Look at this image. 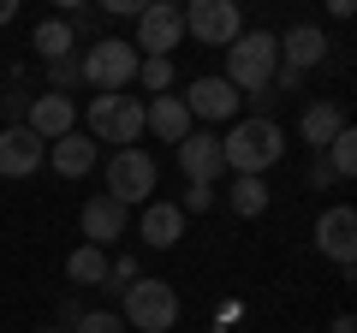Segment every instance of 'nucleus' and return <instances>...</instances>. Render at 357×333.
Wrapping results in <instances>:
<instances>
[{
    "label": "nucleus",
    "mask_w": 357,
    "mask_h": 333,
    "mask_svg": "<svg viewBox=\"0 0 357 333\" xmlns=\"http://www.w3.org/2000/svg\"><path fill=\"white\" fill-rule=\"evenodd\" d=\"M274 203V191H268V179H227V208L238 220H256L262 208Z\"/></svg>",
    "instance_id": "412c9836"
},
{
    "label": "nucleus",
    "mask_w": 357,
    "mask_h": 333,
    "mask_svg": "<svg viewBox=\"0 0 357 333\" xmlns=\"http://www.w3.org/2000/svg\"><path fill=\"white\" fill-rule=\"evenodd\" d=\"M42 161H48V143L30 125H0V179H36Z\"/></svg>",
    "instance_id": "9b49d317"
},
{
    "label": "nucleus",
    "mask_w": 357,
    "mask_h": 333,
    "mask_svg": "<svg viewBox=\"0 0 357 333\" xmlns=\"http://www.w3.org/2000/svg\"><path fill=\"white\" fill-rule=\"evenodd\" d=\"M48 90H54V95L84 90V65H77V54H66V60H54V65H48Z\"/></svg>",
    "instance_id": "393cba45"
},
{
    "label": "nucleus",
    "mask_w": 357,
    "mask_h": 333,
    "mask_svg": "<svg viewBox=\"0 0 357 333\" xmlns=\"http://www.w3.org/2000/svg\"><path fill=\"white\" fill-rule=\"evenodd\" d=\"M321 60H328V36H321V24H292L280 36V65H286V72L304 77L310 65H321Z\"/></svg>",
    "instance_id": "6ab92c4d"
},
{
    "label": "nucleus",
    "mask_w": 357,
    "mask_h": 333,
    "mask_svg": "<svg viewBox=\"0 0 357 333\" xmlns=\"http://www.w3.org/2000/svg\"><path fill=\"white\" fill-rule=\"evenodd\" d=\"M238 316H244V304H232V297H227V304H220V333H227V327H232Z\"/></svg>",
    "instance_id": "7c9ffc66"
},
{
    "label": "nucleus",
    "mask_w": 357,
    "mask_h": 333,
    "mask_svg": "<svg viewBox=\"0 0 357 333\" xmlns=\"http://www.w3.org/2000/svg\"><path fill=\"white\" fill-rule=\"evenodd\" d=\"M143 131H155V137L161 143H185L197 131V119L185 114V102H178V95H149V102H143Z\"/></svg>",
    "instance_id": "dca6fc26"
},
{
    "label": "nucleus",
    "mask_w": 357,
    "mask_h": 333,
    "mask_svg": "<svg viewBox=\"0 0 357 333\" xmlns=\"http://www.w3.org/2000/svg\"><path fill=\"white\" fill-rule=\"evenodd\" d=\"M178 208H185V220H191V215H208V208H215V185H185Z\"/></svg>",
    "instance_id": "cd10ccee"
},
{
    "label": "nucleus",
    "mask_w": 357,
    "mask_h": 333,
    "mask_svg": "<svg viewBox=\"0 0 357 333\" xmlns=\"http://www.w3.org/2000/svg\"><path fill=\"white\" fill-rule=\"evenodd\" d=\"M77 65H84V84L96 95H126L131 84H137V48L119 36H102V42H89L84 54H77Z\"/></svg>",
    "instance_id": "20e7f679"
},
{
    "label": "nucleus",
    "mask_w": 357,
    "mask_h": 333,
    "mask_svg": "<svg viewBox=\"0 0 357 333\" xmlns=\"http://www.w3.org/2000/svg\"><path fill=\"white\" fill-rule=\"evenodd\" d=\"M328 333H357V321H351V316H333V327H328Z\"/></svg>",
    "instance_id": "2f4dec72"
},
{
    "label": "nucleus",
    "mask_w": 357,
    "mask_h": 333,
    "mask_svg": "<svg viewBox=\"0 0 357 333\" xmlns=\"http://www.w3.org/2000/svg\"><path fill=\"white\" fill-rule=\"evenodd\" d=\"M77 226H84V244L107 250L114 238H126V226H131V208H119L107 191H96V196L84 203V215H77Z\"/></svg>",
    "instance_id": "f8f14e48"
},
{
    "label": "nucleus",
    "mask_w": 357,
    "mask_h": 333,
    "mask_svg": "<svg viewBox=\"0 0 357 333\" xmlns=\"http://www.w3.org/2000/svg\"><path fill=\"white\" fill-rule=\"evenodd\" d=\"M72 333H131V327L119 321V309H84L72 321Z\"/></svg>",
    "instance_id": "a878e982"
},
{
    "label": "nucleus",
    "mask_w": 357,
    "mask_h": 333,
    "mask_svg": "<svg viewBox=\"0 0 357 333\" xmlns=\"http://www.w3.org/2000/svg\"><path fill=\"white\" fill-rule=\"evenodd\" d=\"M321 161H328V173H333V185H345V179H351V173H357V131L345 125L340 137H333L328 149H321Z\"/></svg>",
    "instance_id": "5701e85b"
},
{
    "label": "nucleus",
    "mask_w": 357,
    "mask_h": 333,
    "mask_svg": "<svg viewBox=\"0 0 357 333\" xmlns=\"http://www.w3.org/2000/svg\"><path fill=\"white\" fill-rule=\"evenodd\" d=\"M137 24V60H173V48L185 42V13H178L173 0H143V13L131 18Z\"/></svg>",
    "instance_id": "0eeeda50"
},
{
    "label": "nucleus",
    "mask_w": 357,
    "mask_h": 333,
    "mask_svg": "<svg viewBox=\"0 0 357 333\" xmlns=\"http://www.w3.org/2000/svg\"><path fill=\"white\" fill-rule=\"evenodd\" d=\"M185 36H197L203 48H232L244 36L238 0H197V6H185Z\"/></svg>",
    "instance_id": "6e6552de"
},
{
    "label": "nucleus",
    "mask_w": 357,
    "mask_h": 333,
    "mask_svg": "<svg viewBox=\"0 0 357 333\" xmlns=\"http://www.w3.org/2000/svg\"><path fill=\"white\" fill-rule=\"evenodd\" d=\"M345 125H351V119H345V107L333 102V95H316V102H310L304 114H298V137H304V143H310V149H316V155L328 149V143L340 137Z\"/></svg>",
    "instance_id": "f3484780"
},
{
    "label": "nucleus",
    "mask_w": 357,
    "mask_h": 333,
    "mask_svg": "<svg viewBox=\"0 0 357 333\" xmlns=\"http://www.w3.org/2000/svg\"><path fill=\"white\" fill-rule=\"evenodd\" d=\"M18 18V0H0V24H13Z\"/></svg>",
    "instance_id": "473e14b6"
},
{
    "label": "nucleus",
    "mask_w": 357,
    "mask_h": 333,
    "mask_svg": "<svg viewBox=\"0 0 357 333\" xmlns=\"http://www.w3.org/2000/svg\"><path fill=\"white\" fill-rule=\"evenodd\" d=\"M178 173L191 185H215L220 173H227V161H220V137L215 131H191V137L178 143Z\"/></svg>",
    "instance_id": "4468645a"
},
{
    "label": "nucleus",
    "mask_w": 357,
    "mask_h": 333,
    "mask_svg": "<svg viewBox=\"0 0 357 333\" xmlns=\"http://www.w3.org/2000/svg\"><path fill=\"white\" fill-rule=\"evenodd\" d=\"M328 185H333V173H328V161L316 155V161H310V191H328Z\"/></svg>",
    "instance_id": "c756f323"
},
{
    "label": "nucleus",
    "mask_w": 357,
    "mask_h": 333,
    "mask_svg": "<svg viewBox=\"0 0 357 333\" xmlns=\"http://www.w3.org/2000/svg\"><path fill=\"white\" fill-rule=\"evenodd\" d=\"M24 125L36 131L42 143H60L66 131H77V102H72V95H54V90H42V95H30V114H24Z\"/></svg>",
    "instance_id": "ddd939ff"
},
{
    "label": "nucleus",
    "mask_w": 357,
    "mask_h": 333,
    "mask_svg": "<svg viewBox=\"0 0 357 333\" xmlns=\"http://www.w3.org/2000/svg\"><path fill=\"white\" fill-rule=\"evenodd\" d=\"M316 250L328 262H340V268L357 262V208L351 203H333V208L316 215Z\"/></svg>",
    "instance_id": "1a4fd4ad"
},
{
    "label": "nucleus",
    "mask_w": 357,
    "mask_h": 333,
    "mask_svg": "<svg viewBox=\"0 0 357 333\" xmlns=\"http://www.w3.org/2000/svg\"><path fill=\"white\" fill-rule=\"evenodd\" d=\"M42 333H72V327H60V321H54V327H42Z\"/></svg>",
    "instance_id": "72a5a7b5"
},
{
    "label": "nucleus",
    "mask_w": 357,
    "mask_h": 333,
    "mask_svg": "<svg viewBox=\"0 0 357 333\" xmlns=\"http://www.w3.org/2000/svg\"><path fill=\"white\" fill-rule=\"evenodd\" d=\"M274 72H280V36L274 30H244L227 48V84L250 102H262L274 90Z\"/></svg>",
    "instance_id": "f03ea898"
},
{
    "label": "nucleus",
    "mask_w": 357,
    "mask_h": 333,
    "mask_svg": "<svg viewBox=\"0 0 357 333\" xmlns=\"http://www.w3.org/2000/svg\"><path fill=\"white\" fill-rule=\"evenodd\" d=\"M280 155H286V131L274 114H244L220 137V161L232 179H262L268 166H280Z\"/></svg>",
    "instance_id": "f257e3e1"
},
{
    "label": "nucleus",
    "mask_w": 357,
    "mask_h": 333,
    "mask_svg": "<svg viewBox=\"0 0 357 333\" xmlns=\"http://www.w3.org/2000/svg\"><path fill=\"white\" fill-rule=\"evenodd\" d=\"M96 161H102V149H96V137H84V131H66L60 143H48V166L60 179H89Z\"/></svg>",
    "instance_id": "a211bd4d"
},
{
    "label": "nucleus",
    "mask_w": 357,
    "mask_h": 333,
    "mask_svg": "<svg viewBox=\"0 0 357 333\" xmlns=\"http://www.w3.org/2000/svg\"><path fill=\"white\" fill-rule=\"evenodd\" d=\"M178 102H185V114H191V119H208V125H232V119H238V107H244V95L232 90L227 77H197L191 90L178 95Z\"/></svg>",
    "instance_id": "9d476101"
},
{
    "label": "nucleus",
    "mask_w": 357,
    "mask_h": 333,
    "mask_svg": "<svg viewBox=\"0 0 357 333\" xmlns=\"http://www.w3.org/2000/svg\"><path fill=\"white\" fill-rule=\"evenodd\" d=\"M131 280H143V262L137 256H107V292H126Z\"/></svg>",
    "instance_id": "bb28decb"
},
{
    "label": "nucleus",
    "mask_w": 357,
    "mask_h": 333,
    "mask_svg": "<svg viewBox=\"0 0 357 333\" xmlns=\"http://www.w3.org/2000/svg\"><path fill=\"white\" fill-rule=\"evenodd\" d=\"M119 321L131 333H173L178 327V286L173 280H131L119 292Z\"/></svg>",
    "instance_id": "7ed1b4c3"
},
{
    "label": "nucleus",
    "mask_w": 357,
    "mask_h": 333,
    "mask_svg": "<svg viewBox=\"0 0 357 333\" xmlns=\"http://www.w3.org/2000/svg\"><path fill=\"white\" fill-rule=\"evenodd\" d=\"M102 173H107V196H114L119 208L155 203V179H161V166H155L149 149H114Z\"/></svg>",
    "instance_id": "423d86ee"
},
{
    "label": "nucleus",
    "mask_w": 357,
    "mask_h": 333,
    "mask_svg": "<svg viewBox=\"0 0 357 333\" xmlns=\"http://www.w3.org/2000/svg\"><path fill=\"white\" fill-rule=\"evenodd\" d=\"M30 48H36L42 65H54V60H66V54H77V30L66 24V18H42L36 36H30Z\"/></svg>",
    "instance_id": "aec40b11"
},
{
    "label": "nucleus",
    "mask_w": 357,
    "mask_h": 333,
    "mask_svg": "<svg viewBox=\"0 0 357 333\" xmlns=\"http://www.w3.org/2000/svg\"><path fill=\"white\" fill-rule=\"evenodd\" d=\"M66 280L72 286H107V250H96V244H77L72 256H66Z\"/></svg>",
    "instance_id": "4be33fe9"
},
{
    "label": "nucleus",
    "mask_w": 357,
    "mask_h": 333,
    "mask_svg": "<svg viewBox=\"0 0 357 333\" xmlns=\"http://www.w3.org/2000/svg\"><path fill=\"white\" fill-rule=\"evenodd\" d=\"M137 90L173 95V60H137Z\"/></svg>",
    "instance_id": "b1692460"
},
{
    "label": "nucleus",
    "mask_w": 357,
    "mask_h": 333,
    "mask_svg": "<svg viewBox=\"0 0 357 333\" xmlns=\"http://www.w3.org/2000/svg\"><path fill=\"white\" fill-rule=\"evenodd\" d=\"M84 137L137 149V137H143V102H131V95H89V107H84Z\"/></svg>",
    "instance_id": "39448f33"
},
{
    "label": "nucleus",
    "mask_w": 357,
    "mask_h": 333,
    "mask_svg": "<svg viewBox=\"0 0 357 333\" xmlns=\"http://www.w3.org/2000/svg\"><path fill=\"white\" fill-rule=\"evenodd\" d=\"M0 114H6V125H24V114H30V95L13 84V90L0 95Z\"/></svg>",
    "instance_id": "c85d7f7f"
},
{
    "label": "nucleus",
    "mask_w": 357,
    "mask_h": 333,
    "mask_svg": "<svg viewBox=\"0 0 357 333\" xmlns=\"http://www.w3.org/2000/svg\"><path fill=\"white\" fill-rule=\"evenodd\" d=\"M137 238L149 244V250H178V238H185V208H178V203H167V196H155V203H143Z\"/></svg>",
    "instance_id": "2eb2a0df"
}]
</instances>
